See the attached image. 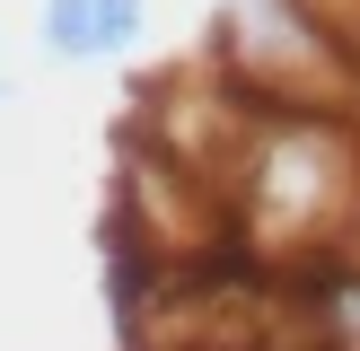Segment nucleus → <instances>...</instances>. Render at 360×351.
<instances>
[{"label":"nucleus","instance_id":"1","mask_svg":"<svg viewBox=\"0 0 360 351\" xmlns=\"http://www.w3.org/2000/svg\"><path fill=\"white\" fill-rule=\"evenodd\" d=\"M211 79L246 105H326V114H343L360 88V62L316 18V0H220Z\"/></svg>","mask_w":360,"mask_h":351},{"label":"nucleus","instance_id":"2","mask_svg":"<svg viewBox=\"0 0 360 351\" xmlns=\"http://www.w3.org/2000/svg\"><path fill=\"white\" fill-rule=\"evenodd\" d=\"M35 44H44V62L70 70L132 62L150 44V0H35Z\"/></svg>","mask_w":360,"mask_h":351},{"label":"nucleus","instance_id":"3","mask_svg":"<svg viewBox=\"0 0 360 351\" xmlns=\"http://www.w3.org/2000/svg\"><path fill=\"white\" fill-rule=\"evenodd\" d=\"M9 97H18V79H9V70H0V114H9Z\"/></svg>","mask_w":360,"mask_h":351}]
</instances>
